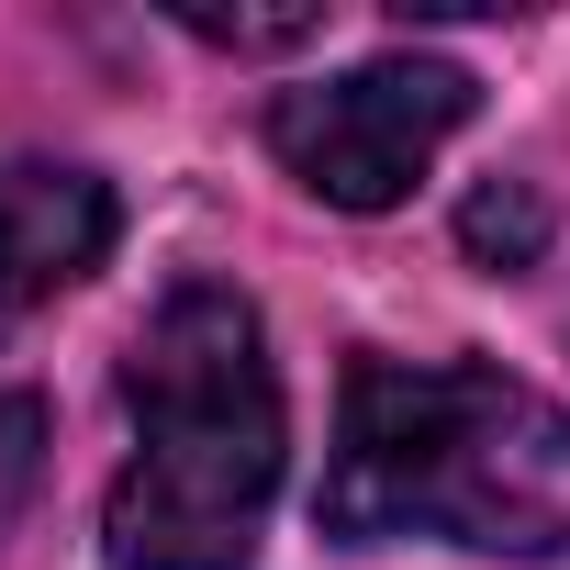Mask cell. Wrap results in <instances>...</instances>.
<instances>
[{
	"mask_svg": "<svg viewBox=\"0 0 570 570\" xmlns=\"http://www.w3.org/2000/svg\"><path fill=\"white\" fill-rule=\"evenodd\" d=\"M124 414H135V459L101 503V559L112 570H246L279 459H292L257 303L224 279H179L124 347Z\"/></svg>",
	"mask_w": 570,
	"mask_h": 570,
	"instance_id": "obj_2",
	"label": "cell"
},
{
	"mask_svg": "<svg viewBox=\"0 0 570 570\" xmlns=\"http://www.w3.org/2000/svg\"><path fill=\"white\" fill-rule=\"evenodd\" d=\"M470 101H481V79L448 68V57H370L347 79L279 90L268 101V157L336 213H392L436 168V146L470 124Z\"/></svg>",
	"mask_w": 570,
	"mask_h": 570,
	"instance_id": "obj_3",
	"label": "cell"
},
{
	"mask_svg": "<svg viewBox=\"0 0 570 570\" xmlns=\"http://www.w3.org/2000/svg\"><path fill=\"white\" fill-rule=\"evenodd\" d=\"M314 525L336 548L448 537L481 559L570 548V414L481 358H358L336 403V448L314 481Z\"/></svg>",
	"mask_w": 570,
	"mask_h": 570,
	"instance_id": "obj_1",
	"label": "cell"
},
{
	"mask_svg": "<svg viewBox=\"0 0 570 570\" xmlns=\"http://www.w3.org/2000/svg\"><path fill=\"white\" fill-rule=\"evenodd\" d=\"M179 35L235 46V57H279V46H314V35H325V12H190V0H179Z\"/></svg>",
	"mask_w": 570,
	"mask_h": 570,
	"instance_id": "obj_5",
	"label": "cell"
},
{
	"mask_svg": "<svg viewBox=\"0 0 570 570\" xmlns=\"http://www.w3.org/2000/svg\"><path fill=\"white\" fill-rule=\"evenodd\" d=\"M459 235H470L481 257H503V268H514V257H537V235H548V213H537L525 190H481V202L459 213Z\"/></svg>",
	"mask_w": 570,
	"mask_h": 570,
	"instance_id": "obj_6",
	"label": "cell"
},
{
	"mask_svg": "<svg viewBox=\"0 0 570 570\" xmlns=\"http://www.w3.org/2000/svg\"><path fill=\"white\" fill-rule=\"evenodd\" d=\"M35 459H46V414H35V392H0V525L23 514Z\"/></svg>",
	"mask_w": 570,
	"mask_h": 570,
	"instance_id": "obj_7",
	"label": "cell"
},
{
	"mask_svg": "<svg viewBox=\"0 0 570 570\" xmlns=\"http://www.w3.org/2000/svg\"><path fill=\"white\" fill-rule=\"evenodd\" d=\"M112 235H124L112 179H90L68 157H0V336L35 325L57 292H79L112 257Z\"/></svg>",
	"mask_w": 570,
	"mask_h": 570,
	"instance_id": "obj_4",
	"label": "cell"
}]
</instances>
